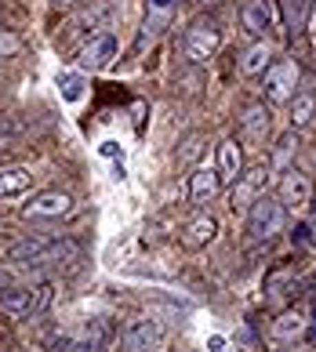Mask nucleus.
I'll return each instance as SVG.
<instances>
[{"mask_svg": "<svg viewBox=\"0 0 316 352\" xmlns=\"http://www.w3.org/2000/svg\"><path fill=\"white\" fill-rule=\"evenodd\" d=\"M222 47V25L215 15H200L189 22L186 36H182V51L193 66H204V62L215 58V51Z\"/></svg>", "mask_w": 316, "mask_h": 352, "instance_id": "f257e3e1", "label": "nucleus"}, {"mask_svg": "<svg viewBox=\"0 0 316 352\" xmlns=\"http://www.w3.org/2000/svg\"><path fill=\"white\" fill-rule=\"evenodd\" d=\"M55 298V287L51 283H36V287H0V309H8L11 316H36L44 312Z\"/></svg>", "mask_w": 316, "mask_h": 352, "instance_id": "f03ea898", "label": "nucleus"}, {"mask_svg": "<svg viewBox=\"0 0 316 352\" xmlns=\"http://www.w3.org/2000/svg\"><path fill=\"white\" fill-rule=\"evenodd\" d=\"M284 221H287L284 204L276 197H269V192H262V197L247 207V232H251L255 240H273L276 232H284Z\"/></svg>", "mask_w": 316, "mask_h": 352, "instance_id": "7ed1b4c3", "label": "nucleus"}, {"mask_svg": "<svg viewBox=\"0 0 316 352\" xmlns=\"http://www.w3.org/2000/svg\"><path fill=\"white\" fill-rule=\"evenodd\" d=\"M167 320L160 316H135L124 331V349L127 352H160L167 345Z\"/></svg>", "mask_w": 316, "mask_h": 352, "instance_id": "20e7f679", "label": "nucleus"}, {"mask_svg": "<svg viewBox=\"0 0 316 352\" xmlns=\"http://www.w3.org/2000/svg\"><path fill=\"white\" fill-rule=\"evenodd\" d=\"M298 80H302V69L295 58H280L273 62V66L262 73V95H266L269 102H291L298 95Z\"/></svg>", "mask_w": 316, "mask_h": 352, "instance_id": "39448f33", "label": "nucleus"}, {"mask_svg": "<svg viewBox=\"0 0 316 352\" xmlns=\"http://www.w3.org/2000/svg\"><path fill=\"white\" fill-rule=\"evenodd\" d=\"M116 55H120V36L113 30H98V33H91V41H84L81 55H76V66H81V73H98L105 66H113Z\"/></svg>", "mask_w": 316, "mask_h": 352, "instance_id": "423d86ee", "label": "nucleus"}, {"mask_svg": "<svg viewBox=\"0 0 316 352\" xmlns=\"http://www.w3.org/2000/svg\"><path fill=\"white\" fill-rule=\"evenodd\" d=\"M269 164H255V167H244V175L233 182V192H229V207L233 211H247L262 192H266V182H269Z\"/></svg>", "mask_w": 316, "mask_h": 352, "instance_id": "0eeeda50", "label": "nucleus"}, {"mask_svg": "<svg viewBox=\"0 0 316 352\" xmlns=\"http://www.w3.org/2000/svg\"><path fill=\"white\" fill-rule=\"evenodd\" d=\"M73 211V197L70 192H36V197L22 207V218L30 221H55V218H65Z\"/></svg>", "mask_w": 316, "mask_h": 352, "instance_id": "6e6552de", "label": "nucleus"}, {"mask_svg": "<svg viewBox=\"0 0 316 352\" xmlns=\"http://www.w3.org/2000/svg\"><path fill=\"white\" fill-rule=\"evenodd\" d=\"M240 19H244V30L258 36V41H266L269 33L280 30V11H276L273 0H247Z\"/></svg>", "mask_w": 316, "mask_h": 352, "instance_id": "1a4fd4ad", "label": "nucleus"}, {"mask_svg": "<svg viewBox=\"0 0 316 352\" xmlns=\"http://www.w3.org/2000/svg\"><path fill=\"white\" fill-rule=\"evenodd\" d=\"M276 200L284 204V211H306L309 200H313V182L309 175L295 171V167H287L284 178H280V189H276Z\"/></svg>", "mask_w": 316, "mask_h": 352, "instance_id": "9d476101", "label": "nucleus"}, {"mask_svg": "<svg viewBox=\"0 0 316 352\" xmlns=\"http://www.w3.org/2000/svg\"><path fill=\"white\" fill-rule=\"evenodd\" d=\"M273 342H280V345H295L298 338H306L309 334V312L306 309H284L280 316L273 320Z\"/></svg>", "mask_w": 316, "mask_h": 352, "instance_id": "9b49d317", "label": "nucleus"}, {"mask_svg": "<svg viewBox=\"0 0 316 352\" xmlns=\"http://www.w3.org/2000/svg\"><path fill=\"white\" fill-rule=\"evenodd\" d=\"M269 127H273V116H269V109H266V102H251V106H244V113H240L244 142L262 146V142L269 138Z\"/></svg>", "mask_w": 316, "mask_h": 352, "instance_id": "f8f14e48", "label": "nucleus"}, {"mask_svg": "<svg viewBox=\"0 0 316 352\" xmlns=\"http://www.w3.org/2000/svg\"><path fill=\"white\" fill-rule=\"evenodd\" d=\"M215 171H218L222 186H233V182L244 175V149H240L236 138H222L218 142V167Z\"/></svg>", "mask_w": 316, "mask_h": 352, "instance_id": "ddd939ff", "label": "nucleus"}, {"mask_svg": "<svg viewBox=\"0 0 316 352\" xmlns=\"http://www.w3.org/2000/svg\"><path fill=\"white\" fill-rule=\"evenodd\" d=\"M109 342H113V323L109 320H87L84 327L73 334L76 352H102Z\"/></svg>", "mask_w": 316, "mask_h": 352, "instance_id": "4468645a", "label": "nucleus"}, {"mask_svg": "<svg viewBox=\"0 0 316 352\" xmlns=\"http://www.w3.org/2000/svg\"><path fill=\"white\" fill-rule=\"evenodd\" d=\"M215 232H218L215 218H211V214H196V218H189L186 226H182L178 240H182L186 251H200V247H207L211 240H215Z\"/></svg>", "mask_w": 316, "mask_h": 352, "instance_id": "2eb2a0df", "label": "nucleus"}, {"mask_svg": "<svg viewBox=\"0 0 316 352\" xmlns=\"http://www.w3.org/2000/svg\"><path fill=\"white\" fill-rule=\"evenodd\" d=\"M33 189V171L22 164H8L0 167V200H19Z\"/></svg>", "mask_w": 316, "mask_h": 352, "instance_id": "dca6fc26", "label": "nucleus"}, {"mask_svg": "<svg viewBox=\"0 0 316 352\" xmlns=\"http://www.w3.org/2000/svg\"><path fill=\"white\" fill-rule=\"evenodd\" d=\"M218 189H222V182H218V171L215 167H207V164H200V167H193V175H189V200L200 207V204H211L218 197Z\"/></svg>", "mask_w": 316, "mask_h": 352, "instance_id": "f3484780", "label": "nucleus"}, {"mask_svg": "<svg viewBox=\"0 0 316 352\" xmlns=\"http://www.w3.org/2000/svg\"><path fill=\"white\" fill-rule=\"evenodd\" d=\"M171 11H175V0H146V22H142V36H138V47H146L156 33L167 25Z\"/></svg>", "mask_w": 316, "mask_h": 352, "instance_id": "a211bd4d", "label": "nucleus"}, {"mask_svg": "<svg viewBox=\"0 0 316 352\" xmlns=\"http://www.w3.org/2000/svg\"><path fill=\"white\" fill-rule=\"evenodd\" d=\"M269 66H273V44L269 41H255L251 47L244 51V58H240V69L247 76H262Z\"/></svg>", "mask_w": 316, "mask_h": 352, "instance_id": "6ab92c4d", "label": "nucleus"}, {"mask_svg": "<svg viewBox=\"0 0 316 352\" xmlns=\"http://www.w3.org/2000/svg\"><path fill=\"white\" fill-rule=\"evenodd\" d=\"M295 149H298V135H295V127H291L287 135L276 138V149H273V156H269V171H287V167H291Z\"/></svg>", "mask_w": 316, "mask_h": 352, "instance_id": "aec40b11", "label": "nucleus"}, {"mask_svg": "<svg viewBox=\"0 0 316 352\" xmlns=\"http://www.w3.org/2000/svg\"><path fill=\"white\" fill-rule=\"evenodd\" d=\"M276 11H280V25L287 33L302 30V19H306V0H273Z\"/></svg>", "mask_w": 316, "mask_h": 352, "instance_id": "412c9836", "label": "nucleus"}, {"mask_svg": "<svg viewBox=\"0 0 316 352\" xmlns=\"http://www.w3.org/2000/svg\"><path fill=\"white\" fill-rule=\"evenodd\" d=\"M313 116H316V95L298 91V95L291 98V127H306Z\"/></svg>", "mask_w": 316, "mask_h": 352, "instance_id": "4be33fe9", "label": "nucleus"}, {"mask_svg": "<svg viewBox=\"0 0 316 352\" xmlns=\"http://www.w3.org/2000/svg\"><path fill=\"white\" fill-rule=\"evenodd\" d=\"M59 91L65 102H76L84 95V73H59Z\"/></svg>", "mask_w": 316, "mask_h": 352, "instance_id": "5701e85b", "label": "nucleus"}, {"mask_svg": "<svg viewBox=\"0 0 316 352\" xmlns=\"http://www.w3.org/2000/svg\"><path fill=\"white\" fill-rule=\"evenodd\" d=\"M291 236H295L298 247H316V207H313V214H306V218L298 221Z\"/></svg>", "mask_w": 316, "mask_h": 352, "instance_id": "b1692460", "label": "nucleus"}, {"mask_svg": "<svg viewBox=\"0 0 316 352\" xmlns=\"http://www.w3.org/2000/svg\"><path fill=\"white\" fill-rule=\"evenodd\" d=\"M22 47V41H19V36L15 33H4V30H0V58H8V55H15V51Z\"/></svg>", "mask_w": 316, "mask_h": 352, "instance_id": "393cba45", "label": "nucleus"}, {"mask_svg": "<svg viewBox=\"0 0 316 352\" xmlns=\"http://www.w3.org/2000/svg\"><path fill=\"white\" fill-rule=\"evenodd\" d=\"M207 349H211V352H229V342H226L222 334H211V338H207Z\"/></svg>", "mask_w": 316, "mask_h": 352, "instance_id": "a878e982", "label": "nucleus"}, {"mask_svg": "<svg viewBox=\"0 0 316 352\" xmlns=\"http://www.w3.org/2000/svg\"><path fill=\"white\" fill-rule=\"evenodd\" d=\"M55 4H59V8H70V4H76V0H55Z\"/></svg>", "mask_w": 316, "mask_h": 352, "instance_id": "bb28decb", "label": "nucleus"}, {"mask_svg": "<svg viewBox=\"0 0 316 352\" xmlns=\"http://www.w3.org/2000/svg\"><path fill=\"white\" fill-rule=\"evenodd\" d=\"M204 4H215V0H204Z\"/></svg>", "mask_w": 316, "mask_h": 352, "instance_id": "cd10ccee", "label": "nucleus"}, {"mask_svg": "<svg viewBox=\"0 0 316 352\" xmlns=\"http://www.w3.org/2000/svg\"><path fill=\"white\" fill-rule=\"evenodd\" d=\"M313 73H316V66H313Z\"/></svg>", "mask_w": 316, "mask_h": 352, "instance_id": "c85d7f7f", "label": "nucleus"}]
</instances>
